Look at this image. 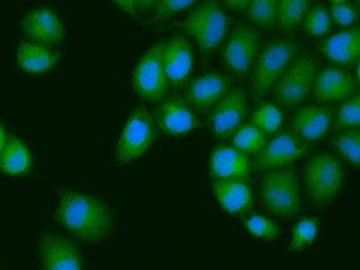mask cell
Listing matches in <instances>:
<instances>
[{
    "label": "cell",
    "instance_id": "4316f807",
    "mask_svg": "<svg viewBox=\"0 0 360 270\" xmlns=\"http://www.w3.org/2000/svg\"><path fill=\"white\" fill-rule=\"evenodd\" d=\"M283 122L284 114L278 106L271 103L259 105L251 116V123L266 134L277 132L283 125Z\"/></svg>",
    "mask_w": 360,
    "mask_h": 270
},
{
    "label": "cell",
    "instance_id": "603a6c76",
    "mask_svg": "<svg viewBox=\"0 0 360 270\" xmlns=\"http://www.w3.org/2000/svg\"><path fill=\"white\" fill-rule=\"evenodd\" d=\"M31 163V153L27 146L14 136L7 139V143L0 155V172L11 176L25 174Z\"/></svg>",
    "mask_w": 360,
    "mask_h": 270
},
{
    "label": "cell",
    "instance_id": "8992f818",
    "mask_svg": "<svg viewBox=\"0 0 360 270\" xmlns=\"http://www.w3.org/2000/svg\"><path fill=\"white\" fill-rule=\"evenodd\" d=\"M296 44L288 39H276L264 45L257 56L251 76L255 95L264 96L278 82L295 56Z\"/></svg>",
    "mask_w": 360,
    "mask_h": 270
},
{
    "label": "cell",
    "instance_id": "484cf974",
    "mask_svg": "<svg viewBox=\"0 0 360 270\" xmlns=\"http://www.w3.org/2000/svg\"><path fill=\"white\" fill-rule=\"evenodd\" d=\"M333 146L347 162L360 168V127L342 129L333 140Z\"/></svg>",
    "mask_w": 360,
    "mask_h": 270
},
{
    "label": "cell",
    "instance_id": "7a4b0ae2",
    "mask_svg": "<svg viewBox=\"0 0 360 270\" xmlns=\"http://www.w3.org/2000/svg\"><path fill=\"white\" fill-rule=\"evenodd\" d=\"M260 202L266 211L278 217H294L302 208L298 176L292 168L268 170L259 186Z\"/></svg>",
    "mask_w": 360,
    "mask_h": 270
},
{
    "label": "cell",
    "instance_id": "9a60e30c",
    "mask_svg": "<svg viewBox=\"0 0 360 270\" xmlns=\"http://www.w3.org/2000/svg\"><path fill=\"white\" fill-rule=\"evenodd\" d=\"M356 93L350 71L345 68L326 67L315 78L312 98L318 103H333L349 98Z\"/></svg>",
    "mask_w": 360,
    "mask_h": 270
},
{
    "label": "cell",
    "instance_id": "30bf717a",
    "mask_svg": "<svg viewBox=\"0 0 360 270\" xmlns=\"http://www.w3.org/2000/svg\"><path fill=\"white\" fill-rule=\"evenodd\" d=\"M259 43L260 37L255 28L243 22L236 24L223 52L225 65L236 78H245L250 70L258 54Z\"/></svg>",
    "mask_w": 360,
    "mask_h": 270
},
{
    "label": "cell",
    "instance_id": "d4e9b609",
    "mask_svg": "<svg viewBox=\"0 0 360 270\" xmlns=\"http://www.w3.org/2000/svg\"><path fill=\"white\" fill-rule=\"evenodd\" d=\"M266 143V133L252 123L243 124L232 135V146L248 155L262 151Z\"/></svg>",
    "mask_w": 360,
    "mask_h": 270
},
{
    "label": "cell",
    "instance_id": "8d00e7d4",
    "mask_svg": "<svg viewBox=\"0 0 360 270\" xmlns=\"http://www.w3.org/2000/svg\"><path fill=\"white\" fill-rule=\"evenodd\" d=\"M223 3L231 11H243L248 8L250 0H223Z\"/></svg>",
    "mask_w": 360,
    "mask_h": 270
},
{
    "label": "cell",
    "instance_id": "277c9868",
    "mask_svg": "<svg viewBox=\"0 0 360 270\" xmlns=\"http://www.w3.org/2000/svg\"><path fill=\"white\" fill-rule=\"evenodd\" d=\"M183 28L187 35L196 41L202 56H207L226 37L229 17L219 0H204L186 17Z\"/></svg>",
    "mask_w": 360,
    "mask_h": 270
},
{
    "label": "cell",
    "instance_id": "4dcf8cb0",
    "mask_svg": "<svg viewBox=\"0 0 360 270\" xmlns=\"http://www.w3.org/2000/svg\"><path fill=\"white\" fill-rule=\"evenodd\" d=\"M331 16L323 4H316L309 8L304 18V30L312 37H322L331 27Z\"/></svg>",
    "mask_w": 360,
    "mask_h": 270
},
{
    "label": "cell",
    "instance_id": "2e32d148",
    "mask_svg": "<svg viewBox=\"0 0 360 270\" xmlns=\"http://www.w3.org/2000/svg\"><path fill=\"white\" fill-rule=\"evenodd\" d=\"M232 82V77L217 72L197 77L188 82L186 87V101L197 110L211 108L228 93Z\"/></svg>",
    "mask_w": 360,
    "mask_h": 270
},
{
    "label": "cell",
    "instance_id": "ab89813d",
    "mask_svg": "<svg viewBox=\"0 0 360 270\" xmlns=\"http://www.w3.org/2000/svg\"><path fill=\"white\" fill-rule=\"evenodd\" d=\"M332 4H338V3H343V1H347V0H330Z\"/></svg>",
    "mask_w": 360,
    "mask_h": 270
},
{
    "label": "cell",
    "instance_id": "e0dca14e",
    "mask_svg": "<svg viewBox=\"0 0 360 270\" xmlns=\"http://www.w3.org/2000/svg\"><path fill=\"white\" fill-rule=\"evenodd\" d=\"M208 170L214 180H245L250 174V159L234 146H217L212 151Z\"/></svg>",
    "mask_w": 360,
    "mask_h": 270
},
{
    "label": "cell",
    "instance_id": "7c38bea8",
    "mask_svg": "<svg viewBox=\"0 0 360 270\" xmlns=\"http://www.w3.org/2000/svg\"><path fill=\"white\" fill-rule=\"evenodd\" d=\"M307 152L309 146L307 142L297 138L292 132H281L258 152L255 166L262 172L285 168L307 155Z\"/></svg>",
    "mask_w": 360,
    "mask_h": 270
},
{
    "label": "cell",
    "instance_id": "d6986e66",
    "mask_svg": "<svg viewBox=\"0 0 360 270\" xmlns=\"http://www.w3.org/2000/svg\"><path fill=\"white\" fill-rule=\"evenodd\" d=\"M214 197L229 214H245L253 206L252 191L243 179H217L212 184Z\"/></svg>",
    "mask_w": 360,
    "mask_h": 270
},
{
    "label": "cell",
    "instance_id": "f546056e",
    "mask_svg": "<svg viewBox=\"0 0 360 270\" xmlns=\"http://www.w3.org/2000/svg\"><path fill=\"white\" fill-rule=\"evenodd\" d=\"M245 228L255 238L267 241L277 239L281 232L273 219L257 213H251L245 219Z\"/></svg>",
    "mask_w": 360,
    "mask_h": 270
},
{
    "label": "cell",
    "instance_id": "9c48e42d",
    "mask_svg": "<svg viewBox=\"0 0 360 270\" xmlns=\"http://www.w3.org/2000/svg\"><path fill=\"white\" fill-rule=\"evenodd\" d=\"M248 110L247 95L243 88L233 87L217 101L208 118V125L215 138L225 140L242 125Z\"/></svg>",
    "mask_w": 360,
    "mask_h": 270
},
{
    "label": "cell",
    "instance_id": "f35d334b",
    "mask_svg": "<svg viewBox=\"0 0 360 270\" xmlns=\"http://www.w3.org/2000/svg\"><path fill=\"white\" fill-rule=\"evenodd\" d=\"M357 82H358V84H360V60H359V62H358V65H357Z\"/></svg>",
    "mask_w": 360,
    "mask_h": 270
},
{
    "label": "cell",
    "instance_id": "ba28073f",
    "mask_svg": "<svg viewBox=\"0 0 360 270\" xmlns=\"http://www.w3.org/2000/svg\"><path fill=\"white\" fill-rule=\"evenodd\" d=\"M163 42L157 43L144 54L133 70L135 93L152 104L166 98L172 84L167 78L161 59Z\"/></svg>",
    "mask_w": 360,
    "mask_h": 270
},
{
    "label": "cell",
    "instance_id": "1f68e13d",
    "mask_svg": "<svg viewBox=\"0 0 360 270\" xmlns=\"http://www.w3.org/2000/svg\"><path fill=\"white\" fill-rule=\"evenodd\" d=\"M335 121L342 129L360 127V94L349 97L348 101L339 107Z\"/></svg>",
    "mask_w": 360,
    "mask_h": 270
},
{
    "label": "cell",
    "instance_id": "8fae6325",
    "mask_svg": "<svg viewBox=\"0 0 360 270\" xmlns=\"http://www.w3.org/2000/svg\"><path fill=\"white\" fill-rule=\"evenodd\" d=\"M42 270H84V260L75 242L53 232H44L37 241Z\"/></svg>",
    "mask_w": 360,
    "mask_h": 270
},
{
    "label": "cell",
    "instance_id": "83f0119b",
    "mask_svg": "<svg viewBox=\"0 0 360 270\" xmlns=\"http://www.w3.org/2000/svg\"><path fill=\"white\" fill-rule=\"evenodd\" d=\"M319 219L315 217H305L296 223L292 228L288 250L298 252L312 245L318 236Z\"/></svg>",
    "mask_w": 360,
    "mask_h": 270
},
{
    "label": "cell",
    "instance_id": "44dd1931",
    "mask_svg": "<svg viewBox=\"0 0 360 270\" xmlns=\"http://www.w3.org/2000/svg\"><path fill=\"white\" fill-rule=\"evenodd\" d=\"M22 30L37 42L56 43L65 34L59 17L48 8H37L30 11L22 22Z\"/></svg>",
    "mask_w": 360,
    "mask_h": 270
},
{
    "label": "cell",
    "instance_id": "d590c367",
    "mask_svg": "<svg viewBox=\"0 0 360 270\" xmlns=\"http://www.w3.org/2000/svg\"><path fill=\"white\" fill-rule=\"evenodd\" d=\"M112 3L115 4L117 7L122 9L124 13L131 16L136 15V11L134 7V0H112Z\"/></svg>",
    "mask_w": 360,
    "mask_h": 270
},
{
    "label": "cell",
    "instance_id": "74e56055",
    "mask_svg": "<svg viewBox=\"0 0 360 270\" xmlns=\"http://www.w3.org/2000/svg\"><path fill=\"white\" fill-rule=\"evenodd\" d=\"M6 143H7V138H6V133L5 131H4L3 127H0V155H1V152H3Z\"/></svg>",
    "mask_w": 360,
    "mask_h": 270
},
{
    "label": "cell",
    "instance_id": "6da1fadb",
    "mask_svg": "<svg viewBox=\"0 0 360 270\" xmlns=\"http://www.w3.org/2000/svg\"><path fill=\"white\" fill-rule=\"evenodd\" d=\"M54 217L77 238L91 245L107 239L114 225L106 202L78 191H62Z\"/></svg>",
    "mask_w": 360,
    "mask_h": 270
},
{
    "label": "cell",
    "instance_id": "cb8c5ba5",
    "mask_svg": "<svg viewBox=\"0 0 360 270\" xmlns=\"http://www.w3.org/2000/svg\"><path fill=\"white\" fill-rule=\"evenodd\" d=\"M311 6L309 0H279L276 22L281 32L294 31L304 20Z\"/></svg>",
    "mask_w": 360,
    "mask_h": 270
},
{
    "label": "cell",
    "instance_id": "7402d4cb",
    "mask_svg": "<svg viewBox=\"0 0 360 270\" xmlns=\"http://www.w3.org/2000/svg\"><path fill=\"white\" fill-rule=\"evenodd\" d=\"M16 59L24 70L37 73L53 67L58 61V56L42 45L22 41L17 48Z\"/></svg>",
    "mask_w": 360,
    "mask_h": 270
},
{
    "label": "cell",
    "instance_id": "4fadbf2b",
    "mask_svg": "<svg viewBox=\"0 0 360 270\" xmlns=\"http://www.w3.org/2000/svg\"><path fill=\"white\" fill-rule=\"evenodd\" d=\"M161 59L170 84L174 88L181 87L194 67V54L188 39L181 34L169 37L163 42Z\"/></svg>",
    "mask_w": 360,
    "mask_h": 270
},
{
    "label": "cell",
    "instance_id": "5bb4252c",
    "mask_svg": "<svg viewBox=\"0 0 360 270\" xmlns=\"http://www.w3.org/2000/svg\"><path fill=\"white\" fill-rule=\"evenodd\" d=\"M155 121L163 132L172 136L188 134L200 125L191 104L180 96L163 99L155 110Z\"/></svg>",
    "mask_w": 360,
    "mask_h": 270
},
{
    "label": "cell",
    "instance_id": "ac0fdd59",
    "mask_svg": "<svg viewBox=\"0 0 360 270\" xmlns=\"http://www.w3.org/2000/svg\"><path fill=\"white\" fill-rule=\"evenodd\" d=\"M332 110L320 105L304 106L292 117V132L304 142L321 140L331 127Z\"/></svg>",
    "mask_w": 360,
    "mask_h": 270
},
{
    "label": "cell",
    "instance_id": "ffe728a7",
    "mask_svg": "<svg viewBox=\"0 0 360 270\" xmlns=\"http://www.w3.org/2000/svg\"><path fill=\"white\" fill-rule=\"evenodd\" d=\"M322 53L340 67H352L360 60V26L339 32L324 39Z\"/></svg>",
    "mask_w": 360,
    "mask_h": 270
},
{
    "label": "cell",
    "instance_id": "5b68a950",
    "mask_svg": "<svg viewBox=\"0 0 360 270\" xmlns=\"http://www.w3.org/2000/svg\"><path fill=\"white\" fill-rule=\"evenodd\" d=\"M157 138V123L144 105L129 114L115 148L117 166H124L142 157Z\"/></svg>",
    "mask_w": 360,
    "mask_h": 270
},
{
    "label": "cell",
    "instance_id": "e575fe53",
    "mask_svg": "<svg viewBox=\"0 0 360 270\" xmlns=\"http://www.w3.org/2000/svg\"><path fill=\"white\" fill-rule=\"evenodd\" d=\"M160 0H134L135 11L141 14L149 11L153 7H157Z\"/></svg>",
    "mask_w": 360,
    "mask_h": 270
},
{
    "label": "cell",
    "instance_id": "3957f363",
    "mask_svg": "<svg viewBox=\"0 0 360 270\" xmlns=\"http://www.w3.org/2000/svg\"><path fill=\"white\" fill-rule=\"evenodd\" d=\"M345 172L335 155L320 153L309 158L304 167V191L313 205L326 206L342 189Z\"/></svg>",
    "mask_w": 360,
    "mask_h": 270
},
{
    "label": "cell",
    "instance_id": "60d3db41",
    "mask_svg": "<svg viewBox=\"0 0 360 270\" xmlns=\"http://www.w3.org/2000/svg\"><path fill=\"white\" fill-rule=\"evenodd\" d=\"M358 1H359V4H360V0H358Z\"/></svg>",
    "mask_w": 360,
    "mask_h": 270
},
{
    "label": "cell",
    "instance_id": "52a82bcc",
    "mask_svg": "<svg viewBox=\"0 0 360 270\" xmlns=\"http://www.w3.org/2000/svg\"><path fill=\"white\" fill-rule=\"evenodd\" d=\"M318 73V62L312 56H297L274 86L276 99L287 107L301 105L312 91Z\"/></svg>",
    "mask_w": 360,
    "mask_h": 270
},
{
    "label": "cell",
    "instance_id": "836d02e7",
    "mask_svg": "<svg viewBox=\"0 0 360 270\" xmlns=\"http://www.w3.org/2000/svg\"><path fill=\"white\" fill-rule=\"evenodd\" d=\"M196 0H160L155 7V14L153 20L162 22L168 20L169 17L177 15L180 11L191 7Z\"/></svg>",
    "mask_w": 360,
    "mask_h": 270
},
{
    "label": "cell",
    "instance_id": "f1b7e54d",
    "mask_svg": "<svg viewBox=\"0 0 360 270\" xmlns=\"http://www.w3.org/2000/svg\"><path fill=\"white\" fill-rule=\"evenodd\" d=\"M279 0H250L248 16L256 25L269 28L275 24Z\"/></svg>",
    "mask_w": 360,
    "mask_h": 270
},
{
    "label": "cell",
    "instance_id": "d6a6232c",
    "mask_svg": "<svg viewBox=\"0 0 360 270\" xmlns=\"http://www.w3.org/2000/svg\"><path fill=\"white\" fill-rule=\"evenodd\" d=\"M330 16L335 20V24L347 27L357 22L359 18V11L352 4L343 1V3L332 4L330 7Z\"/></svg>",
    "mask_w": 360,
    "mask_h": 270
}]
</instances>
